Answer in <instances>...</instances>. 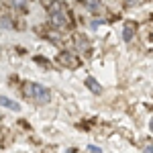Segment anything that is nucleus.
I'll use <instances>...</instances> for the list:
<instances>
[{"label": "nucleus", "instance_id": "39448f33", "mask_svg": "<svg viewBox=\"0 0 153 153\" xmlns=\"http://www.w3.org/2000/svg\"><path fill=\"white\" fill-rule=\"evenodd\" d=\"M0 104L4 106V108L14 110V112H19V110H21V104H19V102H14V100H10V98H6V96H0Z\"/></svg>", "mask_w": 153, "mask_h": 153}, {"label": "nucleus", "instance_id": "6e6552de", "mask_svg": "<svg viewBox=\"0 0 153 153\" xmlns=\"http://www.w3.org/2000/svg\"><path fill=\"white\" fill-rule=\"evenodd\" d=\"M86 86H88V88H90V90H92L94 94H100V92H102V88H100V84L96 82L94 78H86Z\"/></svg>", "mask_w": 153, "mask_h": 153}, {"label": "nucleus", "instance_id": "423d86ee", "mask_svg": "<svg viewBox=\"0 0 153 153\" xmlns=\"http://www.w3.org/2000/svg\"><path fill=\"white\" fill-rule=\"evenodd\" d=\"M76 47H78V51H88V49H90V43L86 41V37L78 35L76 37Z\"/></svg>", "mask_w": 153, "mask_h": 153}, {"label": "nucleus", "instance_id": "9d476101", "mask_svg": "<svg viewBox=\"0 0 153 153\" xmlns=\"http://www.w3.org/2000/svg\"><path fill=\"white\" fill-rule=\"evenodd\" d=\"M61 8H63V4L57 2V0H55V2H51V6H49V10H51V12H61Z\"/></svg>", "mask_w": 153, "mask_h": 153}, {"label": "nucleus", "instance_id": "9b49d317", "mask_svg": "<svg viewBox=\"0 0 153 153\" xmlns=\"http://www.w3.org/2000/svg\"><path fill=\"white\" fill-rule=\"evenodd\" d=\"M10 2H12L14 8H23L25 4H27V0H10Z\"/></svg>", "mask_w": 153, "mask_h": 153}, {"label": "nucleus", "instance_id": "ddd939ff", "mask_svg": "<svg viewBox=\"0 0 153 153\" xmlns=\"http://www.w3.org/2000/svg\"><path fill=\"white\" fill-rule=\"evenodd\" d=\"M143 153H153V145H147V147H145V151Z\"/></svg>", "mask_w": 153, "mask_h": 153}, {"label": "nucleus", "instance_id": "7ed1b4c3", "mask_svg": "<svg viewBox=\"0 0 153 153\" xmlns=\"http://www.w3.org/2000/svg\"><path fill=\"white\" fill-rule=\"evenodd\" d=\"M68 16L63 14V12H51V25L55 27V29H63V27H68Z\"/></svg>", "mask_w": 153, "mask_h": 153}, {"label": "nucleus", "instance_id": "2eb2a0df", "mask_svg": "<svg viewBox=\"0 0 153 153\" xmlns=\"http://www.w3.org/2000/svg\"><path fill=\"white\" fill-rule=\"evenodd\" d=\"M133 2H139V0H129V4H133Z\"/></svg>", "mask_w": 153, "mask_h": 153}, {"label": "nucleus", "instance_id": "20e7f679", "mask_svg": "<svg viewBox=\"0 0 153 153\" xmlns=\"http://www.w3.org/2000/svg\"><path fill=\"white\" fill-rule=\"evenodd\" d=\"M84 6L90 12H94V14L102 12V2H100V0H84Z\"/></svg>", "mask_w": 153, "mask_h": 153}, {"label": "nucleus", "instance_id": "f257e3e1", "mask_svg": "<svg viewBox=\"0 0 153 153\" xmlns=\"http://www.w3.org/2000/svg\"><path fill=\"white\" fill-rule=\"evenodd\" d=\"M25 94L29 96V98H33L35 102H49L51 100V92L45 86H41V84L27 82L25 84Z\"/></svg>", "mask_w": 153, "mask_h": 153}, {"label": "nucleus", "instance_id": "0eeeda50", "mask_svg": "<svg viewBox=\"0 0 153 153\" xmlns=\"http://www.w3.org/2000/svg\"><path fill=\"white\" fill-rule=\"evenodd\" d=\"M133 35H135V25L127 23V25H125V31H123V39H125V41H131Z\"/></svg>", "mask_w": 153, "mask_h": 153}, {"label": "nucleus", "instance_id": "f8f14e48", "mask_svg": "<svg viewBox=\"0 0 153 153\" xmlns=\"http://www.w3.org/2000/svg\"><path fill=\"white\" fill-rule=\"evenodd\" d=\"M88 153H102V151H100L98 147H94V145H90V147H88Z\"/></svg>", "mask_w": 153, "mask_h": 153}, {"label": "nucleus", "instance_id": "1a4fd4ad", "mask_svg": "<svg viewBox=\"0 0 153 153\" xmlns=\"http://www.w3.org/2000/svg\"><path fill=\"white\" fill-rule=\"evenodd\" d=\"M0 27L2 29H12V21L6 19V16H0Z\"/></svg>", "mask_w": 153, "mask_h": 153}, {"label": "nucleus", "instance_id": "dca6fc26", "mask_svg": "<svg viewBox=\"0 0 153 153\" xmlns=\"http://www.w3.org/2000/svg\"><path fill=\"white\" fill-rule=\"evenodd\" d=\"M65 153H76V151H74V149H70V151H65Z\"/></svg>", "mask_w": 153, "mask_h": 153}, {"label": "nucleus", "instance_id": "4468645a", "mask_svg": "<svg viewBox=\"0 0 153 153\" xmlns=\"http://www.w3.org/2000/svg\"><path fill=\"white\" fill-rule=\"evenodd\" d=\"M149 129H151V133H153V118H151V123H149Z\"/></svg>", "mask_w": 153, "mask_h": 153}, {"label": "nucleus", "instance_id": "f03ea898", "mask_svg": "<svg viewBox=\"0 0 153 153\" xmlns=\"http://www.w3.org/2000/svg\"><path fill=\"white\" fill-rule=\"evenodd\" d=\"M59 63L61 65H65V68H71V70H76L78 65H80V59L76 57V55H71V53H68V51H61L57 55Z\"/></svg>", "mask_w": 153, "mask_h": 153}]
</instances>
